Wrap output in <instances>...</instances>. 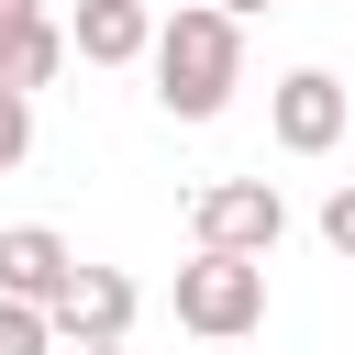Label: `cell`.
<instances>
[{
    "instance_id": "cell-8",
    "label": "cell",
    "mask_w": 355,
    "mask_h": 355,
    "mask_svg": "<svg viewBox=\"0 0 355 355\" xmlns=\"http://www.w3.org/2000/svg\"><path fill=\"white\" fill-rule=\"evenodd\" d=\"M55 67H67V22H44V11H22V22L0 33V89H11V100H33V89H44Z\"/></svg>"
},
{
    "instance_id": "cell-2",
    "label": "cell",
    "mask_w": 355,
    "mask_h": 355,
    "mask_svg": "<svg viewBox=\"0 0 355 355\" xmlns=\"http://www.w3.org/2000/svg\"><path fill=\"white\" fill-rule=\"evenodd\" d=\"M277 233H288L277 178H211V189L189 200V244H200V255H244V266H266Z\"/></svg>"
},
{
    "instance_id": "cell-10",
    "label": "cell",
    "mask_w": 355,
    "mask_h": 355,
    "mask_svg": "<svg viewBox=\"0 0 355 355\" xmlns=\"http://www.w3.org/2000/svg\"><path fill=\"white\" fill-rule=\"evenodd\" d=\"M22 155H33V100H11V89H0V178H11Z\"/></svg>"
},
{
    "instance_id": "cell-13",
    "label": "cell",
    "mask_w": 355,
    "mask_h": 355,
    "mask_svg": "<svg viewBox=\"0 0 355 355\" xmlns=\"http://www.w3.org/2000/svg\"><path fill=\"white\" fill-rule=\"evenodd\" d=\"M22 11H44V0H0V33H11V22H22Z\"/></svg>"
},
{
    "instance_id": "cell-9",
    "label": "cell",
    "mask_w": 355,
    "mask_h": 355,
    "mask_svg": "<svg viewBox=\"0 0 355 355\" xmlns=\"http://www.w3.org/2000/svg\"><path fill=\"white\" fill-rule=\"evenodd\" d=\"M0 355H55V311H22V300H0Z\"/></svg>"
},
{
    "instance_id": "cell-4",
    "label": "cell",
    "mask_w": 355,
    "mask_h": 355,
    "mask_svg": "<svg viewBox=\"0 0 355 355\" xmlns=\"http://www.w3.org/2000/svg\"><path fill=\"white\" fill-rule=\"evenodd\" d=\"M344 122H355V89H344L333 67H288V78L266 89V133H277L288 155H333Z\"/></svg>"
},
{
    "instance_id": "cell-3",
    "label": "cell",
    "mask_w": 355,
    "mask_h": 355,
    "mask_svg": "<svg viewBox=\"0 0 355 355\" xmlns=\"http://www.w3.org/2000/svg\"><path fill=\"white\" fill-rule=\"evenodd\" d=\"M255 322H266V266H244V255H189L178 266V333L244 344Z\"/></svg>"
},
{
    "instance_id": "cell-12",
    "label": "cell",
    "mask_w": 355,
    "mask_h": 355,
    "mask_svg": "<svg viewBox=\"0 0 355 355\" xmlns=\"http://www.w3.org/2000/svg\"><path fill=\"white\" fill-rule=\"evenodd\" d=\"M211 11H233V22H255V11H266V0H211Z\"/></svg>"
},
{
    "instance_id": "cell-14",
    "label": "cell",
    "mask_w": 355,
    "mask_h": 355,
    "mask_svg": "<svg viewBox=\"0 0 355 355\" xmlns=\"http://www.w3.org/2000/svg\"><path fill=\"white\" fill-rule=\"evenodd\" d=\"M89 355H122V344H89Z\"/></svg>"
},
{
    "instance_id": "cell-5",
    "label": "cell",
    "mask_w": 355,
    "mask_h": 355,
    "mask_svg": "<svg viewBox=\"0 0 355 355\" xmlns=\"http://www.w3.org/2000/svg\"><path fill=\"white\" fill-rule=\"evenodd\" d=\"M78 266H89V255H78L55 222H11V233H0V300H22V311H55V300L78 288Z\"/></svg>"
},
{
    "instance_id": "cell-11",
    "label": "cell",
    "mask_w": 355,
    "mask_h": 355,
    "mask_svg": "<svg viewBox=\"0 0 355 355\" xmlns=\"http://www.w3.org/2000/svg\"><path fill=\"white\" fill-rule=\"evenodd\" d=\"M322 244H333V255H344V266H355V178H344V189H333V200H322Z\"/></svg>"
},
{
    "instance_id": "cell-7",
    "label": "cell",
    "mask_w": 355,
    "mask_h": 355,
    "mask_svg": "<svg viewBox=\"0 0 355 355\" xmlns=\"http://www.w3.org/2000/svg\"><path fill=\"white\" fill-rule=\"evenodd\" d=\"M67 55H89V67H144V55H155V11H144V0H78V11H67Z\"/></svg>"
},
{
    "instance_id": "cell-6",
    "label": "cell",
    "mask_w": 355,
    "mask_h": 355,
    "mask_svg": "<svg viewBox=\"0 0 355 355\" xmlns=\"http://www.w3.org/2000/svg\"><path fill=\"white\" fill-rule=\"evenodd\" d=\"M133 311H144V288H133L122 266H78V288L55 300V344H67V355L122 344V333H133Z\"/></svg>"
},
{
    "instance_id": "cell-1",
    "label": "cell",
    "mask_w": 355,
    "mask_h": 355,
    "mask_svg": "<svg viewBox=\"0 0 355 355\" xmlns=\"http://www.w3.org/2000/svg\"><path fill=\"white\" fill-rule=\"evenodd\" d=\"M144 67H155V111L166 122H222L233 89H244V22L211 11V0H189V11L155 22V55Z\"/></svg>"
}]
</instances>
